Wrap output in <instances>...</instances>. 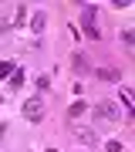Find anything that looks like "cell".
I'll return each instance as SVG.
<instances>
[{"instance_id": "cell-8", "label": "cell", "mask_w": 135, "mask_h": 152, "mask_svg": "<svg viewBox=\"0 0 135 152\" xmlns=\"http://www.w3.org/2000/svg\"><path fill=\"white\" fill-rule=\"evenodd\" d=\"M44 24H47V14H44V10H41V14H34V17H31V27H34V31H37V34L44 31Z\"/></svg>"}, {"instance_id": "cell-9", "label": "cell", "mask_w": 135, "mask_h": 152, "mask_svg": "<svg viewBox=\"0 0 135 152\" xmlns=\"http://www.w3.org/2000/svg\"><path fill=\"white\" fill-rule=\"evenodd\" d=\"M122 105H125V112H132V102H135V98H132V88H122Z\"/></svg>"}, {"instance_id": "cell-12", "label": "cell", "mask_w": 135, "mask_h": 152, "mask_svg": "<svg viewBox=\"0 0 135 152\" xmlns=\"http://www.w3.org/2000/svg\"><path fill=\"white\" fill-rule=\"evenodd\" d=\"M101 145H105V152H125L118 139H105V142H101Z\"/></svg>"}, {"instance_id": "cell-7", "label": "cell", "mask_w": 135, "mask_h": 152, "mask_svg": "<svg viewBox=\"0 0 135 152\" xmlns=\"http://www.w3.org/2000/svg\"><path fill=\"white\" fill-rule=\"evenodd\" d=\"M85 112H88V105H85V102H74V105H71V108H68V118L74 122V118H81V115H85Z\"/></svg>"}, {"instance_id": "cell-1", "label": "cell", "mask_w": 135, "mask_h": 152, "mask_svg": "<svg viewBox=\"0 0 135 152\" xmlns=\"http://www.w3.org/2000/svg\"><path fill=\"white\" fill-rule=\"evenodd\" d=\"M81 27H85V34H88L91 41L101 37V31H98V7H91V4L81 7Z\"/></svg>"}, {"instance_id": "cell-6", "label": "cell", "mask_w": 135, "mask_h": 152, "mask_svg": "<svg viewBox=\"0 0 135 152\" xmlns=\"http://www.w3.org/2000/svg\"><path fill=\"white\" fill-rule=\"evenodd\" d=\"M20 24H27V7L17 4V10H14V17H10V27H20Z\"/></svg>"}, {"instance_id": "cell-13", "label": "cell", "mask_w": 135, "mask_h": 152, "mask_svg": "<svg viewBox=\"0 0 135 152\" xmlns=\"http://www.w3.org/2000/svg\"><path fill=\"white\" fill-rule=\"evenodd\" d=\"M132 41H135L132 27H125V31H122V44H125V51H132Z\"/></svg>"}, {"instance_id": "cell-3", "label": "cell", "mask_w": 135, "mask_h": 152, "mask_svg": "<svg viewBox=\"0 0 135 152\" xmlns=\"http://www.w3.org/2000/svg\"><path fill=\"white\" fill-rule=\"evenodd\" d=\"M24 118L27 122H41L44 118V102L41 98H27L24 102Z\"/></svg>"}, {"instance_id": "cell-11", "label": "cell", "mask_w": 135, "mask_h": 152, "mask_svg": "<svg viewBox=\"0 0 135 152\" xmlns=\"http://www.w3.org/2000/svg\"><path fill=\"white\" fill-rule=\"evenodd\" d=\"M74 68L81 71V75H91V71H95V68H88V61L81 58V54H74Z\"/></svg>"}, {"instance_id": "cell-4", "label": "cell", "mask_w": 135, "mask_h": 152, "mask_svg": "<svg viewBox=\"0 0 135 152\" xmlns=\"http://www.w3.org/2000/svg\"><path fill=\"white\" fill-rule=\"evenodd\" d=\"M74 135H78L81 142H88V145H101V135H98L95 129H81V125H78V129H74Z\"/></svg>"}, {"instance_id": "cell-14", "label": "cell", "mask_w": 135, "mask_h": 152, "mask_svg": "<svg viewBox=\"0 0 135 152\" xmlns=\"http://www.w3.org/2000/svg\"><path fill=\"white\" fill-rule=\"evenodd\" d=\"M14 75V64H10V61H4V64H0V78H10Z\"/></svg>"}, {"instance_id": "cell-2", "label": "cell", "mask_w": 135, "mask_h": 152, "mask_svg": "<svg viewBox=\"0 0 135 152\" xmlns=\"http://www.w3.org/2000/svg\"><path fill=\"white\" fill-rule=\"evenodd\" d=\"M95 118H101V122H118L122 118V108L115 102H98L95 105Z\"/></svg>"}, {"instance_id": "cell-5", "label": "cell", "mask_w": 135, "mask_h": 152, "mask_svg": "<svg viewBox=\"0 0 135 152\" xmlns=\"http://www.w3.org/2000/svg\"><path fill=\"white\" fill-rule=\"evenodd\" d=\"M91 75H95V78H101V81H118V78H122L115 68H95Z\"/></svg>"}, {"instance_id": "cell-10", "label": "cell", "mask_w": 135, "mask_h": 152, "mask_svg": "<svg viewBox=\"0 0 135 152\" xmlns=\"http://www.w3.org/2000/svg\"><path fill=\"white\" fill-rule=\"evenodd\" d=\"M7 81H10V88H20V85H24V71H20V68H14V75L7 78Z\"/></svg>"}, {"instance_id": "cell-16", "label": "cell", "mask_w": 135, "mask_h": 152, "mask_svg": "<svg viewBox=\"0 0 135 152\" xmlns=\"http://www.w3.org/2000/svg\"><path fill=\"white\" fill-rule=\"evenodd\" d=\"M0 152H4V145H0Z\"/></svg>"}, {"instance_id": "cell-15", "label": "cell", "mask_w": 135, "mask_h": 152, "mask_svg": "<svg viewBox=\"0 0 135 152\" xmlns=\"http://www.w3.org/2000/svg\"><path fill=\"white\" fill-rule=\"evenodd\" d=\"M7 27H10V17H0V34H4Z\"/></svg>"}]
</instances>
